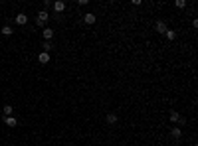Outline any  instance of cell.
Listing matches in <instances>:
<instances>
[{"mask_svg": "<svg viewBox=\"0 0 198 146\" xmlns=\"http://www.w3.org/2000/svg\"><path fill=\"white\" fill-rule=\"evenodd\" d=\"M48 20H50V14H48L46 10H40L38 16H36V24H38L40 28H44V26L48 24Z\"/></svg>", "mask_w": 198, "mask_h": 146, "instance_id": "cell-1", "label": "cell"}, {"mask_svg": "<svg viewBox=\"0 0 198 146\" xmlns=\"http://www.w3.org/2000/svg\"><path fill=\"white\" fill-rule=\"evenodd\" d=\"M83 22L87 24V26H91V24L97 22V16H95L93 12H87V14H83Z\"/></svg>", "mask_w": 198, "mask_h": 146, "instance_id": "cell-2", "label": "cell"}, {"mask_svg": "<svg viewBox=\"0 0 198 146\" xmlns=\"http://www.w3.org/2000/svg\"><path fill=\"white\" fill-rule=\"evenodd\" d=\"M170 138L180 140V138H182V128H180V126H173V128H170Z\"/></svg>", "mask_w": 198, "mask_h": 146, "instance_id": "cell-3", "label": "cell"}, {"mask_svg": "<svg viewBox=\"0 0 198 146\" xmlns=\"http://www.w3.org/2000/svg\"><path fill=\"white\" fill-rule=\"evenodd\" d=\"M167 30H168V26L163 22V20H159L157 24H154V32H159V34H167Z\"/></svg>", "mask_w": 198, "mask_h": 146, "instance_id": "cell-4", "label": "cell"}, {"mask_svg": "<svg viewBox=\"0 0 198 146\" xmlns=\"http://www.w3.org/2000/svg\"><path fill=\"white\" fill-rule=\"evenodd\" d=\"M16 24H18V26H26V24H28V16H26L24 12H20V14H16Z\"/></svg>", "mask_w": 198, "mask_h": 146, "instance_id": "cell-5", "label": "cell"}, {"mask_svg": "<svg viewBox=\"0 0 198 146\" xmlns=\"http://www.w3.org/2000/svg\"><path fill=\"white\" fill-rule=\"evenodd\" d=\"M52 6H53V10H56L58 14H62L63 10H66V2H63V0H56V2H53Z\"/></svg>", "mask_w": 198, "mask_h": 146, "instance_id": "cell-6", "label": "cell"}, {"mask_svg": "<svg viewBox=\"0 0 198 146\" xmlns=\"http://www.w3.org/2000/svg\"><path fill=\"white\" fill-rule=\"evenodd\" d=\"M38 61H40V63H50V53H46V51H40V55H38Z\"/></svg>", "mask_w": 198, "mask_h": 146, "instance_id": "cell-7", "label": "cell"}, {"mask_svg": "<svg viewBox=\"0 0 198 146\" xmlns=\"http://www.w3.org/2000/svg\"><path fill=\"white\" fill-rule=\"evenodd\" d=\"M4 124H6V126H16V124H18V121H16L14 117H4Z\"/></svg>", "mask_w": 198, "mask_h": 146, "instance_id": "cell-8", "label": "cell"}, {"mask_svg": "<svg viewBox=\"0 0 198 146\" xmlns=\"http://www.w3.org/2000/svg\"><path fill=\"white\" fill-rule=\"evenodd\" d=\"M52 38H53V30H52V28H44V40L50 42Z\"/></svg>", "mask_w": 198, "mask_h": 146, "instance_id": "cell-9", "label": "cell"}, {"mask_svg": "<svg viewBox=\"0 0 198 146\" xmlns=\"http://www.w3.org/2000/svg\"><path fill=\"white\" fill-rule=\"evenodd\" d=\"M105 121L109 122V124H115V122H117V115H115V113H107Z\"/></svg>", "mask_w": 198, "mask_h": 146, "instance_id": "cell-10", "label": "cell"}, {"mask_svg": "<svg viewBox=\"0 0 198 146\" xmlns=\"http://www.w3.org/2000/svg\"><path fill=\"white\" fill-rule=\"evenodd\" d=\"M164 36H167V40H170V42H173V40H176V32L174 30H167V34H164Z\"/></svg>", "mask_w": 198, "mask_h": 146, "instance_id": "cell-11", "label": "cell"}, {"mask_svg": "<svg viewBox=\"0 0 198 146\" xmlns=\"http://www.w3.org/2000/svg\"><path fill=\"white\" fill-rule=\"evenodd\" d=\"M0 34H2V36H12L14 32H12V28H10V26H4V28L0 30Z\"/></svg>", "mask_w": 198, "mask_h": 146, "instance_id": "cell-12", "label": "cell"}, {"mask_svg": "<svg viewBox=\"0 0 198 146\" xmlns=\"http://www.w3.org/2000/svg\"><path fill=\"white\" fill-rule=\"evenodd\" d=\"M2 113H4V117H12V105H4Z\"/></svg>", "mask_w": 198, "mask_h": 146, "instance_id": "cell-13", "label": "cell"}, {"mask_svg": "<svg viewBox=\"0 0 198 146\" xmlns=\"http://www.w3.org/2000/svg\"><path fill=\"white\" fill-rule=\"evenodd\" d=\"M178 118H180L178 111H170V122H178Z\"/></svg>", "mask_w": 198, "mask_h": 146, "instance_id": "cell-14", "label": "cell"}, {"mask_svg": "<svg viewBox=\"0 0 198 146\" xmlns=\"http://www.w3.org/2000/svg\"><path fill=\"white\" fill-rule=\"evenodd\" d=\"M42 47H44V50H42V51H46V53H50V50H52V44H50V42H44V46H42Z\"/></svg>", "mask_w": 198, "mask_h": 146, "instance_id": "cell-15", "label": "cell"}, {"mask_svg": "<svg viewBox=\"0 0 198 146\" xmlns=\"http://www.w3.org/2000/svg\"><path fill=\"white\" fill-rule=\"evenodd\" d=\"M176 8H186V0H176Z\"/></svg>", "mask_w": 198, "mask_h": 146, "instance_id": "cell-16", "label": "cell"}, {"mask_svg": "<svg viewBox=\"0 0 198 146\" xmlns=\"http://www.w3.org/2000/svg\"><path fill=\"white\" fill-rule=\"evenodd\" d=\"M50 6H52V2H50V0H44V10H46V8H50Z\"/></svg>", "mask_w": 198, "mask_h": 146, "instance_id": "cell-17", "label": "cell"}]
</instances>
